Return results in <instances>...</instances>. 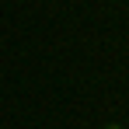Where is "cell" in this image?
Here are the masks:
<instances>
[{"label":"cell","mask_w":129,"mask_h":129,"mask_svg":"<svg viewBox=\"0 0 129 129\" xmlns=\"http://www.w3.org/2000/svg\"><path fill=\"white\" fill-rule=\"evenodd\" d=\"M105 129H122V126H119V122H108V126H105Z\"/></svg>","instance_id":"cell-1"}]
</instances>
